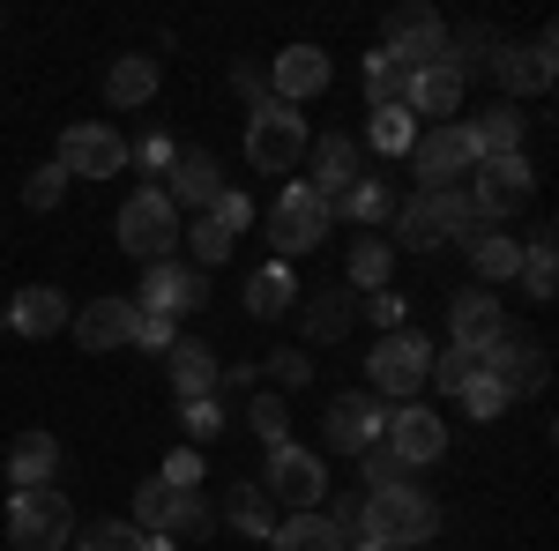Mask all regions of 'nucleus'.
I'll use <instances>...</instances> for the list:
<instances>
[{"instance_id": "1", "label": "nucleus", "mask_w": 559, "mask_h": 551, "mask_svg": "<svg viewBox=\"0 0 559 551\" xmlns=\"http://www.w3.org/2000/svg\"><path fill=\"white\" fill-rule=\"evenodd\" d=\"M358 537L381 551H418L440 537V500H432L426 484H373L366 500H358Z\"/></svg>"}, {"instance_id": "2", "label": "nucleus", "mask_w": 559, "mask_h": 551, "mask_svg": "<svg viewBox=\"0 0 559 551\" xmlns=\"http://www.w3.org/2000/svg\"><path fill=\"white\" fill-rule=\"evenodd\" d=\"M395 239L388 247H411V254H432V247H448V239H463L477 231V209L463 187H432V194H411V202H395V224H388Z\"/></svg>"}, {"instance_id": "3", "label": "nucleus", "mask_w": 559, "mask_h": 551, "mask_svg": "<svg viewBox=\"0 0 559 551\" xmlns=\"http://www.w3.org/2000/svg\"><path fill=\"white\" fill-rule=\"evenodd\" d=\"M112 231H120V247H128L142 268L179 254V209L165 202V187H134L128 202H120V216H112Z\"/></svg>"}, {"instance_id": "4", "label": "nucleus", "mask_w": 559, "mask_h": 551, "mask_svg": "<svg viewBox=\"0 0 559 551\" xmlns=\"http://www.w3.org/2000/svg\"><path fill=\"white\" fill-rule=\"evenodd\" d=\"M432 373V343L418 328H395V336L373 343V358H366V395H381V403H418V387Z\"/></svg>"}, {"instance_id": "5", "label": "nucleus", "mask_w": 559, "mask_h": 551, "mask_svg": "<svg viewBox=\"0 0 559 551\" xmlns=\"http://www.w3.org/2000/svg\"><path fill=\"white\" fill-rule=\"evenodd\" d=\"M261 492H269V507H284V514H313L321 500H329V463L313 455V447H269V469L254 477Z\"/></svg>"}, {"instance_id": "6", "label": "nucleus", "mask_w": 559, "mask_h": 551, "mask_svg": "<svg viewBox=\"0 0 559 551\" xmlns=\"http://www.w3.org/2000/svg\"><path fill=\"white\" fill-rule=\"evenodd\" d=\"M329 231H336V216H329V202H321L306 179H299V187H284V194L269 202V247H276L269 261H299V254H313Z\"/></svg>"}, {"instance_id": "7", "label": "nucleus", "mask_w": 559, "mask_h": 551, "mask_svg": "<svg viewBox=\"0 0 559 551\" xmlns=\"http://www.w3.org/2000/svg\"><path fill=\"white\" fill-rule=\"evenodd\" d=\"M306 149H313V134H306V120L292 112V105L269 97L261 112H247V165H254L261 179H284Z\"/></svg>"}, {"instance_id": "8", "label": "nucleus", "mask_w": 559, "mask_h": 551, "mask_svg": "<svg viewBox=\"0 0 559 551\" xmlns=\"http://www.w3.org/2000/svg\"><path fill=\"white\" fill-rule=\"evenodd\" d=\"M463 194H471L477 224H508V216L537 194V171H530V157H477Z\"/></svg>"}, {"instance_id": "9", "label": "nucleus", "mask_w": 559, "mask_h": 551, "mask_svg": "<svg viewBox=\"0 0 559 551\" xmlns=\"http://www.w3.org/2000/svg\"><path fill=\"white\" fill-rule=\"evenodd\" d=\"M8 537L15 551H68L75 544V507L45 484V492H15L8 500Z\"/></svg>"}, {"instance_id": "10", "label": "nucleus", "mask_w": 559, "mask_h": 551, "mask_svg": "<svg viewBox=\"0 0 559 551\" xmlns=\"http://www.w3.org/2000/svg\"><path fill=\"white\" fill-rule=\"evenodd\" d=\"M381 38H388L381 52H395V60L411 68V75L448 60V23H440V8H426V0H403V8H388Z\"/></svg>"}, {"instance_id": "11", "label": "nucleus", "mask_w": 559, "mask_h": 551, "mask_svg": "<svg viewBox=\"0 0 559 551\" xmlns=\"http://www.w3.org/2000/svg\"><path fill=\"white\" fill-rule=\"evenodd\" d=\"M381 447L403 469H426V463H440V455H448V418H440V410H426V403H388Z\"/></svg>"}, {"instance_id": "12", "label": "nucleus", "mask_w": 559, "mask_h": 551, "mask_svg": "<svg viewBox=\"0 0 559 551\" xmlns=\"http://www.w3.org/2000/svg\"><path fill=\"white\" fill-rule=\"evenodd\" d=\"M477 366H485V381L500 387L508 403H522V395H545V381H552V358H545V343H537V336H515V328L492 343Z\"/></svg>"}, {"instance_id": "13", "label": "nucleus", "mask_w": 559, "mask_h": 551, "mask_svg": "<svg viewBox=\"0 0 559 551\" xmlns=\"http://www.w3.org/2000/svg\"><path fill=\"white\" fill-rule=\"evenodd\" d=\"M477 149L471 134H463V120H448V128H418V142H411V171H418V194H432V187H455V179H471Z\"/></svg>"}, {"instance_id": "14", "label": "nucleus", "mask_w": 559, "mask_h": 551, "mask_svg": "<svg viewBox=\"0 0 559 551\" xmlns=\"http://www.w3.org/2000/svg\"><path fill=\"white\" fill-rule=\"evenodd\" d=\"M134 306L142 313H165V321H179V313H194V306H210V276L202 268H187V261H150L142 268V291H134Z\"/></svg>"}, {"instance_id": "15", "label": "nucleus", "mask_w": 559, "mask_h": 551, "mask_svg": "<svg viewBox=\"0 0 559 551\" xmlns=\"http://www.w3.org/2000/svg\"><path fill=\"white\" fill-rule=\"evenodd\" d=\"M552 52H559L552 31H537L530 45H500V52H492V83L508 89V105H515V97H545V89H552V75H559Z\"/></svg>"}, {"instance_id": "16", "label": "nucleus", "mask_w": 559, "mask_h": 551, "mask_svg": "<svg viewBox=\"0 0 559 551\" xmlns=\"http://www.w3.org/2000/svg\"><path fill=\"white\" fill-rule=\"evenodd\" d=\"M500 336H508V306L485 291V284H463V291L448 298V343H455V350H477V358H485Z\"/></svg>"}, {"instance_id": "17", "label": "nucleus", "mask_w": 559, "mask_h": 551, "mask_svg": "<svg viewBox=\"0 0 559 551\" xmlns=\"http://www.w3.org/2000/svg\"><path fill=\"white\" fill-rule=\"evenodd\" d=\"M261 75H269V97H276V105H292V112H299L306 97H321V89H329L336 68H329V52H321V45H284L276 60H261Z\"/></svg>"}, {"instance_id": "18", "label": "nucleus", "mask_w": 559, "mask_h": 551, "mask_svg": "<svg viewBox=\"0 0 559 551\" xmlns=\"http://www.w3.org/2000/svg\"><path fill=\"white\" fill-rule=\"evenodd\" d=\"M381 418H388L381 395L350 387V395H329V410H321V432H329V447H336V455H366V447L381 440Z\"/></svg>"}, {"instance_id": "19", "label": "nucleus", "mask_w": 559, "mask_h": 551, "mask_svg": "<svg viewBox=\"0 0 559 551\" xmlns=\"http://www.w3.org/2000/svg\"><path fill=\"white\" fill-rule=\"evenodd\" d=\"M52 165L68 171V179H120V171H128V142L105 128V120H97V128H68Z\"/></svg>"}, {"instance_id": "20", "label": "nucleus", "mask_w": 559, "mask_h": 551, "mask_svg": "<svg viewBox=\"0 0 559 551\" xmlns=\"http://www.w3.org/2000/svg\"><path fill=\"white\" fill-rule=\"evenodd\" d=\"M134 321H142V306L120 291H97L83 306V313H68V328H75V343L83 350H128L134 343Z\"/></svg>"}, {"instance_id": "21", "label": "nucleus", "mask_w": 559, "mask_h": 551, "mask_svg": "<svg viewBox=\"0 0 559 551\" xmlns=\"http://www.w3.org/2000/svg\"><path fill=\"white\" fill-rule=\"evenodd\" d=\"M306 157H313V179H306V187H313L321 202H344L350 187L366 179V149H358L350 134H321V142H313Z\"/></svg>"}, {"instance_id": "22", "label": "nucleus", "mask_w": 559, "mask_h": 551, "mask_svg": "<svg viewBox=\"0 0 559 551\" xmlns=\"http://www.w3.org/2000/svg\"><path fill=\"white\" fill-rule=\"evenodd\" d=\"M463 89H471V83H463L448 60H440V68H418V75L403 83V112H411V120H432V128H448V120L463 112Z\"/></svg>"}, {"instance_id": "23", "label": "nucleus", "mask_w": 559, "mask_h": 551, "mask_svg": "<svg viewBox=\"0 0 559 551\" xmlns=\"http://www.w3.org/2000/svg\"><path fill=\"white\" fill-rule=\"evenodd\" d=\"M165 179H173V187H165V202H173V209H202V216H210L216 194H224V165H216L210 149H179Z\"/></svg>"}, {"instance_id": "24", "label": "nucleus", "mask_w": 559, "mask_h": 551, "mask_svg": "<svg viewBox=\"0 0 559 551\" xmlns=\"http://www.w3.org/2000/svg\"><path fill=\"white\" fill-rule=\"evenodd\" d=\"M463 254H471L477 284L492 291V284H515V268H522V239H508L500 224H477V231H463Z\"/></svg>"}, {"instance_id": "25", "label": "nucleus", "mask_w": 559, "mask_h": 551, "mask_svg": "<svg viewBox=\"0 0 559 551\" xmlns=\"http://www.w3.org/2000/svg\"><path fill=\"white\" fill-rule=\"evenodd\" d=\"M157 75H165V60H150V52H120V60L105 68V105H112V112L150 105V97H157Z\"/></svg>"}, {"instance_id": "26", "label": "nucleus", "mask_w": 559, "mask_h": 551, "mask_svg": "<svg viewBox=\"0 0 559 551\" xmlns=\"http://www.w3.org/2000/svg\"><path fill=\"white\" fill-rule=\"evenodd\" d=\"M0 313H8V328H15V336H60V328H68V298L52 291V284H31V291H15L8 306H0Z\"/></svg>"}, {"instance_id": "27", "label": "nucleus", "mask_w": 559, "mask_h": 551, "mask_svg": "<svg viewBox=\"0 0 559 551\" xmlns=\"http://www.w3.org/2000/svg\"><path fill=\"white\" fill-rule=\"evenodd\" d=\"M350 321H358V298H350V291H336V284L306 291V306H299L306 343H344V336H350Z\"/></svg>"}, {"instance_id": "28", "label": "nucleus", "mask_w": 559, "mask_h": 551, "mask_svg": "<svg viewBox=\"0 0 559 551\" xmlns=\"http://www.w3.org/2000/svg\"><path fill=\"white\" fill-rule=\"evenodd\" d=\"M8 477H15V492H45V484L60 477V440H52V432H23V440L8 447Z\"/></svg>"}, {"instance_id": "29", "label": "nucleus", "mask_w": 559, "mask_h": 551, "mask_svg": "<svg viewBox=\"0 0 559 551\" xmlns=\"http://www.w3.org/2000/svg\"><path fill=\"white\" fill-rule=\"evenodd\" d=\"M292 306H299L292 261H261L254 276H247V313H254V321H276V313H292Z\"/></svg>"}, {"instance_id": "30", "label": "nucleus", "mask_w": 559, "mask_h": 551, "mask_svg": "<svg viewBox=\"0 0 559 551\" xmlns=\"http://www.w3.org/2000/svg\"><path fill=\"white\" fill-rule=\"evenodd\" d=\"M165 358H173V387H179V403H194V395H216V373H224V366H216V350H210V343L179 336L173 350H165Z\"/></svg>"}, {"instance_id": "31", "label": "nucleus", "mask_w": 559, "mask_h": 551, "mask_svg": "<svg viewBox=\"0 0 559 551\" xmlns=\"http://www.w3.org/2000/svg\"><path fill=\"white\" fill-rule=\"evenodd\" d=\"M463 134H471L477 157H522V112H515V105H492V112H477Z\"/></svg>"}, {"instance_id": "32", "label": "nucleus", "mask_w": 559, "mask_h": 551, "mask_svg": "<svg viewBox=\"0 0 559 551\" xmlns=\"http://www.w3.org/2000/svg\"><path fill=\"white\" fill-rule=\"evenodd\" d=\"M329 216H344V224H366V231H381V224H395V187H388V179H358L344 202H329Z\"/></svg>"}, {"instance_id": "33", "label": "nucleus", "mask_w": 559, "mask_h": 551, "mask_svg": "<svg viewBox=\"0 0 559 551\" xmlns=\"http://www.w3.org/2000/svg\"><path fill=\"white\" fill-rule=\"evenodd\" d=\"M522 291L530 298H559V247H552V224H537L530 231V247H522Z\"/></svg>"}, {"instance_id": "34", "label": "nucleus", "mask_w": 559, "mask_h": 551, "mask_svg": "<svg viewBox=\"0 0 559 551\" xmlns=\"http://www.w3.org/2000/svg\"><path fill=\"white\" fill-rule=\"evenodd\" d=\"M224 514H231V529H239V537H254V544H269V537H276V507H269V492H261L254 477H247V484H231Z\"/></svg>"}, {"instance_id": "35", "label": "nucleus", "mask_w": 559, "mask_h": 551, "mask_svg": "<svg viewBox=\"0 0 559 551\" xmlns=\"http://www.w3.org/2000/svg\"><path fill=\"white\" fill-rule=\"evenodd\" d=\"M276 551H344V537L329 529V514H276V537H269Z\"/></svg>"}, {"instance_id": "36", "label": "nucleus", "mask_w": 559, "mask_h": 551, "mask_svg": "<svg viewBox=\"0 0 559 551\" xmlns=\"http://www.w3.org/2000/svg\"><path fill=\"white\" fill-rule=\"evenodd\" d=\"M492 52H500V38L485 31V23H463V31H448V68L471 83V75H485L492 68Z\"/></svg>"}, {"instance_id": "37", "label": "nucleus", "mask_w": 559, "mask_h": 551, "mask_svg": "<svg viewBox=\"0 0 559 551\" xmlns=\"http://www.w3.org/2000/svg\"><path fill=\"white\" fill-rule=\"evenodd\" d=\"M411 142H418V120H411L403 105H381V112L366 120V142H358V149H381V157H411Z\"/></svg>"}, {"instance_id": "38", "label": "nucleus", "mask_w": 559, "mask_h": 551, "mask_svg": "<svg viewBox=\"0 0 559 551\" xmlns=\"http://www.w3.org/2000/svg\"><path fill=\"white\" fill-rule=\"evenodd\" d=\"M210 529H216L210 500H202V492H173V507H165V529H157V537L179 544V537H210Z\"/></svg>"}, {"instance_id": "39", "label": "nucleus", "mask_w": 559, "mask_h": 551, "mask_svg": "<svg viewBox=\"0 0 559 551\" xmlns=\"http://www.w3.org/2000/svg\"><path fill=\"white\" fill-rule=\"evenodd\" d=\"M179 239H187V268H202V276L231 261V231L216 216H194V231H179Z\"/></svg>"}, {"instance_id": "40", "label": "nucleus", "mask_w": 559, "mask_h": 551, "mask_svg": "<svg viewBox=\"0 0 559 551\" xmlns=\"http://www.w3.org/2000/svg\"><path fill=\"white\" fill-rule=\"evenodd\" d=\"M388 276H395V247L388 239H358L350 247V291H388Z\"/></svg>"}, {"instance_id": "41", "label": "nucleus", "mask_w": 559, "mask_h": 551, "mask_svg": "<svg viewBox=\"0 0 559 551\" xmlns=\"http://www.w3.org/2000/svg\"><path fill=\"white\" fill-rule=\"evenodd\" d=\"M403 83H411V68H403L395 52H373V60H366V97H373V112H381V105H403Z\"/></svg>"}, {"instance_id": "42", "label": "nucleus", "mask_w": 559, "mask_h": 551, "mask_svg": "<svg viewBox=\"0 0 559 551\" xmlns=\"http://www.w3.org/2000/svg\"><path fill=\"white\" fill-rule=\"evenodd\" d=\"M75 551H142V529H134L128 514H105V522H90L83 537H75Z\"/></svg>"}, {"instance_id": "43", "label": "nucleus", "mask_w": 559, "mask_h": 551, "mask_svg": "<svg viewBox=\"0 0 559 551\" xmlns=\"http://www.w3.org/2000/svg\"><path fill=\"white\" fill-rule=\"evenodd\" d=\"M247 424H254L261 447H284V440H292V410H284V395H254V403H247Z\"/></svg>"}, {"instance_id": "44", "label": "nucleus", "mask_w": 559, "mask_h": 551, "mask_svg": "<svg viewBox=\"0 0 559 551\" xmlns=\"http://www.w3.org/2000/svg\"><path fill=\"white\" fill-rule=\"evenodd\" d=\"M179 424H187V447H210L216 432H224V403L216 395H194V403H179Z\"/></svg>"}, {"instance_id": "45", "label": "nucleus", "mask_w": 559, "mask_h": 551, "mask_svg": "<svg viewBox=\"0 0 559 551\" xmlns=\"http://www.w3.org/2000/svg\"><path fill=\"white\" fill-rule=\"evenodd\" d=\"M165 507H173V484H157V477H142V484H134V529H142V537H157V529H165Z\"/></svg>"}, {"instance_id": "46", "label": "nucleus", "mask_w": 559, "mask_h": 551, "mask_svg": "<svg viewBox=\"0 0 559 551\" xmlns=\"http://www.w3.org/2000/svg\"><path fill=\"white\" fill-rule=\"evenodd\" d=\"M477 373H485V366H477V350H455V343H448V350H432V373H426V381H440L448 395H455V387L477 381Z\"/></svg>"}, {"instance_id": "47", "label": "nucleus", "mask_w": 559, "mask_h": 551, "mask_svg": "<svg viewBox=\"0 0 559 551\" xmlns=\"http://www.w3.org/2000/svg\"><path fill=\"white\" fill-rule=\"evenodd\" d=\"M60 194H68V171L60 165H38L23 179V209H60Z\"/></svg>"}, {"instance_id": "48", "label": "nucleus", "mask_w": 559, "mask_h": 551, "mask_svg": "<svg viewBox=\"0 0 559 551\" xmlns=\"http://www.w3.org/2000/svg\"><path fill=\"white\" fill-rule=\"evenodd\" d=\"M358 313H366L381 336H395V328H403V313H411V298H403V291H366V298H358Z\"/></svg>"}, {"instance_id": "49", "label": "nucleus", "mask_w": 559, "mask_h": 551, "mask_svg": "<svg viewBox=\"0 0 559 551\" xmlns=\"http://www.w3.org/2000/svg\"><path fill=\"white\" fill-rule=\"evenodd\" d=\"M455 403H463V418H500V410H508V395H500V387L485 381V373L455 387Z\"/></svg>"}, {"instance_id": "50", "label": "nucleus", "mask_w": 559, "mask_h": 551, "mask_svg": "<svg viewBox=\"0 0 559 551\" xmlns=\"http://www.w3.org/2000/svg\"><path fill=\"white\" fill-rule=\"evenodd\" d=\"M269 381L276 387H306L313 381V358H306V350H269Z\"/></svg>"}, {"instance_id": "51", "label": "nucleus", "mask_w": 559, "mask_h": 551, "mask_svg": "<svg viewBox=\"0 0 559 551\" xmlns=\"http://www.w3.org/2000/svg\"><path fill=\"white\" fill-rule=\"evenodd\" d=\"M157 484H173V492H202V447H179Z\"/></svg>"}, {"instance_id": "52", "label": "nucleus", "mask_w": 559, "mask_h": 551, "mask_svg": "<svg viewBox=\"0 0 559 551\" xmlns=\"http://www.w3.org/2000/svg\"><path fill=\"white\" fill-rule=\"evenodd\" d=\"M216 224H224V231H231V239H239V231H247V224H254V202H247V194H239V187H224V194H216Z\"/></svg>"}, {"instance_id": "53", "label": "nucleus", "mask_w": 559, "mask_h": 551, "mask_svg": "<svg viewBox=\"0 0 559 551\" xmlns=\"http://www.w3.org/2000/svg\"><path fill=\"white\" fill-rule=\"evenodd\" d=\"M128 157H134V165H142V171H173L179 142H173V134H142V142H134Z\"/></svg>"}, {"instance_id": "54", "label": "nucleus", "mask_w": 559, "mask_h": 551, "mask_svg": "<svg viewBox=\"0 0 559 551\" xmlns=\"http://www.w3.org/2000/svg\"><path fill=\"white\" fill-rule=\"evenodd\" d=\"M358 463H366V492H373V484H403V477H411V469L395 463V455H388L381 440H373V447H366V455H358Z\"/></svg>"}, {"instance_id": "55", "label": "nucleus", "mask_w": 559, "mask_h": 551, "mask_svg": "<svg viewBox=\"0 0 559 551\" xmlns=\"http://www.w3.org/2000/svg\"><path fill=\"white\" fill-rule=\"evenodd\" d=\"M231 89L247 97V112H261V105H269V75H261V60H239V68H231Z\"/></svg>"}, {"instance_id": "56", "label": "nucleus", "mask_w": 559, "mask_h": 551, "mask_svg": "<svg viewBox=\"0 0 559 551\" xmlns=\"http://www.w3.org/2000/svg\"><path fill=\"white\" fill-rule=\"evenodd\" d=\"M173 343H179V328L165 313H142V321H134V350H173Z\"/></svg>"}, {"instance_id": "57", "label": "nucleus", "mask_w": 559, "mask_h": 551, "mask_svg": "<svg viewBox=\"0 0 559 551\" xmlns=\"http://www.w3.org/2000/svg\"><path fill=\"white\" fill-rule=\"evenodd\" d=\"M344 551H381V544H366V537H350V544Z\"/></svg>"}, {"instance_id": "58", "label": "nucleus", "mask_w": 559, "mask_h": 551, "mask_svg": "<svg viewBox=\"0 0 559 551\" xmlns=\"http://www.w3.org/2000/svg\"><path fill=\"white\" fill-rule=\"evenodd\" d=\"M0 328H8V313H0Z\"/></svg>"}]
</instances>
